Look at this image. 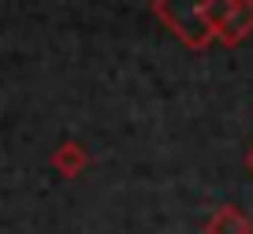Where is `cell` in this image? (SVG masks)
<instances>
[]
</instances>
